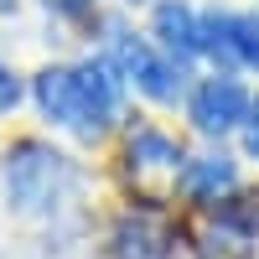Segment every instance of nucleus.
I'll use <instances>...</instances> for the list:
<instances>
[{
    "mask_svg": "<svg viewBox=\"0 0 259 259\" xmlns=\"http://www.w3.org/2000/svg\"><path fill=\"white\" fill-rule=\"evenodd\" d=\"M254 254V228L249 218L218 212V223L202 228V259H249Z\"/></svg>",
    "mask_w": 259,
    "mask_h": 259,
    "instance_id": "10",
    "label": "nucleus"
},
{
    "mask_svg": "<svg viewBox=\"0 0 259 259\" xmlns=\"http://www.w3.org/2000/svg\"><path fill=\"white\" fill-rule=\"evenodd\" d=\"M182 197H192V202H223L233 187H239V166H233L228 156H192L187 166H182Z\"/></svg>",
    "mask_w": 259,
    "mask_h": 259,
    "instance_id": "8",
    "label": "nucleus"
},
{
    "mask_svg": "<svg viewBox=\"0 0 259 259\" xmlns=\"http://www.w3.org/2000/svg\"><path fill=\"white\" fill-rule=\"evenodd\" d=\"M182 166H187L182 145L171 135H161V130H135L130 145H124V177L135 182V192L145 202H161L182 182Z\"/></svg>",
    "mask_w": 259,
    "mask_h": 259,
    "instance_id": "4",
    "label": "nucleus"
},
{
    "mask_svg": "<svg viewBox=\"0 0 259 259\" xmlns=\"http://www.w3.org/2000/svg\"><path fill=\"white\" fill-rule=\"evenodd\" d=\"M150 36L161 41V52L177 62H192L202 52V36H197V11L187 6V0H161L156 16H150Z\"/></svg>",
    "mask_w": 259,
    "mask_h": 259,
    "instance_id": "7",
    "label": "nucleus"
},
{
    "mask_svg": "<svg viewBox=\"0 0 259 259\" xmlns=\"http://www.w3.org/2000/svg\"><path fill=\"white\" fill-rule=\"evenodd\" d=\"M16 11V0H0V16H11Z\"/></svg>",
    "mask_w": 259,
    "mask_h": 259,
    "instance_id": "15",
    "label": "nucleus"
},
{
    "mask_svg": "<svg viewBox=\"0 0 259 259\" xmlns=\"http://www.w3.org/2000/svg\"><path fill=\"white\" fill-rule=\"evenodd\" d=\"M16 104H21V78L11 73V62L0 57V114H11Z\"/></svg>",
    "mask_w": 259,
    "mask_h": 259,
    "instance_id": "12",
    "label": "nucleus"
},
{
    "mask_svg": "<svg viewBox=\"0 0 259 259\" xmlns=\"http://www.w3.org/2000/svg\"><path fill=\"white\" fill-rule=\"evenodd\" d=\"M119 114V68L109 57H89L73 68V119L68 130L83 140H99Z\"/></svg>",
    "mask_w": 259,
    "mask_h": 259,
    "instance_id": "2",
    "label": "nucleus"
},
{
    "mask_svg": "<svg viewBox=\"0 0 259 259\" xmlns=\"http://www.w3.org/2000/svg\"><path fill=\"white\" fill-rule=\"evenodd\" d=\"M114 259H177V228H171L161 212H124L114 223V239H109Z\"/></svg>",
    "mask_w": 259,
    "mask_h": 259,
    "instance_id": "6",
    "label": "nucleus"
},
{
    "mask_svg": "<svg viewBox=\"0 0 259 259\" xmlns=\"http://www.w3.org/2000/svg\"><path fill=\"white\" fill-rule=\"evenodd\" d=\"M249 89L239 78H228V73H212V78H202L197 89H192V99H187V114H192V124L202 130V135H212V140H223V135H233L244 119H249Z\"/></svg>",
    "mask_w": 259,
    "mask_h": 259,
    "instance_id": "5",
    "label": "nucleus"
},
{
    "mask_svg": "<svg viewBox=\"0 0 259 259\" xmlns=\"http://www.w3.org/2000/svg\"><path fill=\"white\" fill-rule=\"evenodd\" d=\"M228 47H233V62L259 68V11H249V16H228Z\"/></svg>",
    "mask_w": 259,
    "mask_h": 259,
    "instance_id": "11",
    "label": "nucleus"
},
{
    "mask_svg": "<svg viewBox=\"0 0 259 259\" xmlns=\"http://www.w3.org/2000/svg\"><path fill=\"white\" fill-rule=\"evenodd\" d=\"M31 99H36V109H41V119H52V124H62L68 130V119H73V68H41L36 78H31Z\"/></svg>",
    "mask_w": 259,
    "mask_h": 259,
    "instance_id": "9",
    "label": "nucleus"
},
{
    "mask_svg": "<svg viewBox=\"0 0 259 259\" xmlns=\"http://www.w3.org/2000/svg\"><path fill=\"white\" fill-rule=\"evenodd\" d=\"M130 6H140V0H130Z\"/></svg>",
    "mask_w": 259,
    "mask_h": 259,
    "instance_id": "16",
    "label": "nucleus"
},
{
    "mask_svg": "<svg viewBox=\"0 0 259 259\" xmlns=\"http://www.w3.org/2000/svg\"><path fill=\"white\" fill-rule=\"evenodd\" d=\"M244 145H249V156H259V99L249 104V119H244Z\"/></svg>",
    "mask_w": 259,
    "mask_h": 259,
    "instance_id": "14",
    "label": "nucleus"
},
{
    "mask_svg": "<svg viewBox=\"0 0 259 259\" xmlns=\"http://www.w3.org/2000/svg\"><path fill=\"white\" fill-rule=\"evenodd\" d=\"M6 202L11 212H21V218H41V212H57L62 197L73 192L78 171L73 161L62 156L57 145H41V140H16L6 150Z\"/></svg>",
    "mask_w": 259,
    "mask_h": 259,
    "instance_id": "1",
    "label": "nucleus"
},
{
    "mask_svg": "<svg viewBox=\"0 0 259 259\" xmlns=\"http://www.w3.org/2000/svg\"><path fill=\"white\" fill-rule=\"evenodd\" d=\"M109 62L119 68V78L135 83L145 99L177 104V94H182V68H177L166 52H156L145 36H135V31H114V41H109Z\"/></svg>",
    "mask_w": 259,
    "mask_h": 259,
    "instance_id": "3",
    "label": "nucleus"
},
{
    "mask_svg": "<svg viewBox=\"0 0 259 259\" xmlns=\"http://www.w3.org/2000/svg\"><path fill=\"white\" fill-rule=\"evenodd\" d=\"M94 0H41V11H52V16H83Z\"/></svg>",
    "mask_w": 259,
    "mask_h": 259,
    "instance_id": "13",
    "label": "nucleus"
}]
</instances>
